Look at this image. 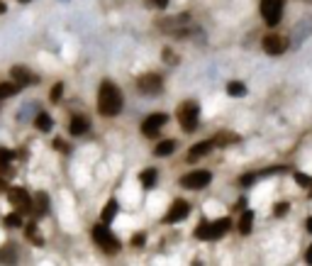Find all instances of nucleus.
<instances>
[{
    "label": "nucleus",
    "mask_w": 312,
    "mask_h": 266,
    "mask_svg": "<svg viewBox=\"0 0 312 266\" xmlns=\"http://www.w3.org/2000/svg\"><path fill=\"white\" fill-rule=\"evenodd\" d=\"M98 110L105 117H115V115L122 110V93L120 88L110 83V81H103L100 83V91H98Z\"/></svg>",
    "instance_id": "1"
},
{
    "label": "nucleus",
    "mask_w": 312,
    "mask_h": 266,
    "mask_svg": "<svg viewBox=\"0 0 312 266\" xmlns=\"http://www.w3.org/2000/svg\"><path fill=\"white\" fill-rule=\"evenodd\" d=\"M198 117H200V105H198L195 100H185L183 105H181V110H178L181 127H183L185 132H193L195 125H198Z\"/></svg>",
    "instance_id": "2"
},
{
    "label": "nucleus",
    "mask_w": 312,
    "mask_h": 266,
    "mask_svg": "<svg viewBox=\"0 0 312 266\" xmlns=\"http://www.w3.org/2000/svg\"><path fill=\"white\" fill-rule=\"evenodd\" d=\"M229 220L227 217H222V220H217V222H200V227L195 229V237L198 239H220L222 234L229 229Z\"/></svg>",
    "instance_id": "3"
},
{
    "label": "nucleus",
    "mask_w": 312,
    "mask_h": 266,
    "mask_svg": "<svg viewBox=\"0 0 312 266\" xmlns=\"http://www.w3.org/2000/svg\"><path fill=\"white\" fill-rule=\"evenodd\" d=\"M93 239L98 242V247H103L105 251H117V249H120V242L112 237V232L105 227V222L93 227Z\"/></svg>",
    "instance_id": "4"
},
{
    "label": "nucleus",
    "mask_w": 312,
    "mask_h": 266,
    "mask_svg": "<svg viewBox=\"0 0 312 266\" xmlns=\"http://www.w3.org/2000/svg\"><path fill=\"white\" fill-rule=\"evenodd\" d=\"M261 15L266 20V25H278L283 15V0H261Z\"/></svg>",
    "instance_id": "5"
},
{
    "label": "nucleus",
    "mask_w": 312,
    "mask_h": 266,
    "mask_svg": "<svg viewBox=\"0 0 312 266\" xmlns=\"http://www.w3.org/2000/svg\"><path fill=\"white\" fill-rule=\"evenodd\" d=\"M8 198H10V203L18 208L20 215L32 210V198H30V193L25 188H8Z\"/></svg>",
    "instance_id": "6"
},
{
    "label": "nucleus",
    "mask_w": 312,
    "mask_h": 266,
    "mask_svg": "<svg viewBox=\"0 0 312 266\" xmlns=\"http://www.w3.org/2000/svg\"><path fill=\"white\" fill-rule=\"evenodd\" d=\"M210 181H212L210 171H193V173H185L183 178H181V186H183V188H190V190H200V188H205Z\"/></svg>",
    "instance_id": "7"
},
{
    "label": "nucleus",
    "mask_w": 312,
    "mask_h": 266,
    "mask_svg": "<svg viewBox=\"0 0 312 266\" xmlns=\"http://www.w3.org/2000/svg\"><path fill=\"white\" fill-rule=\"evenodd\" d=\"M288 49V39L280 37V35H268V37H263V52L266 54H271V57H278V54H283Z\"/></svg>",
    "instance_id": "8"
},
{
    "label": "nucleus",
    "mask_w": 312,
    "mask_h": 266,
    "mask_svg": "<svg viewBox=\"0 0 312 266\" xmlns=\"http://www.w3.org/2000/svg\"><path fill=\"white\" fill-rule=\"evenodd\" d=\"M166 117L164 113H159V115H149L147 120L142 122V132H144V137H156V134L161 132V127L166 125Z\"/></svg>",
    "instance_id": "9"
},
{
    "label": "nucleus",
    "mask_w": 312,
    "mask_h": 266,
    "mask_svg": "<svg viewBox=\"0 0 312 266\" xmlns=\"http://www.w3.org/2000/svg\"><path fill=\"white\" fill-rule=\"evenodd\" d=\"M137 86H139V91L142 93H159L161 91V76H156V74H147V76H142L137 81Z\"/></svg>",
    "instance_id": "10"
},
{
    "label": "nucleus",
    "mask_w": 312,
    "mask_h": 266,
    "mask_svg": "<svg viewBox=\"0 0 312 266\" xmlns=\"http://www.w3.org/2000/svg\"><path fill=\"white\" fill-rule=\"evenodd\" d=\"M188 203L185 200H176L171 208H168V212H166V222H181L183 217H188Z\"/></svg>",
    "instance_id": "11"
},
{
    "label": "nucleus",
    "mask_w": 312,
    "mask_h": 266,
    "mask_svg": "<svg viewBox=\"0 0 312 266\" xmlns=\"http://www.w3.org/2000/svg\"><path fill=\"white\" fill-rule=\"evenodd\" d=\"M10 76H13V81H15V83H18L20 88H22V86H27V83H32V81H35V76H32V74H30V71H27V69H25V66H15V69H13V71H10Z\"/></svg>",
    "instance_id": "12"
},
{
    "label": "nucleus",
    "mask_w": 312,
    "mask_h": 266,
    "mask_svg": "<svg viewBox=\"0 0 312 266\" xmlns=\"http://www.w3.org/2000/svg\"><path fill=\"white\" fill-rule=\"evenodd\" d=\"M88 125H91V122H88V117H83V115H74V117H71L69 130H71V134L78 137V134H83L86 130H88Z\"/></svg>",
    "instance_id": "13"
},
{
    "label": "nucleus",
    "mask_w": 312,
    "mask_h": 266,
    "mask_svg": "<svg viewBox=\"0 0 312 266\" xmlns=\"http://www.w3.org/2000/svg\"><path fill=\"white\" fill-rule=\"evenodd\" d=\"M212 147H215V144H212V139H210V142H200V144H195V147H190V152H188V161L200 159L202 154H207Z\"/></svg>",
    "instance_id": "14"
},
{
    "label": "nucleus",
    "mask_w": 312,
    "mask_h": 266,
    "mask_svg": "<svg viewBox=\"0 0 312 266\" xmlns=\"http://www.w3.org/2000/svg\"><path fill=\"white\" fill-rule=\"evenodd\" d=\"M32 208H35V212H37L39 217H42V215H47V210H49V198H47V193H37V198H35Z\"/></svg>",
    "instance_id": "15"
},
{
    "label": "nucleus",
    "mask_w": 312,
    "mask_h": 266,
    "mask_svg": "<svg viewBox=\"0 0 312 266\" xmlns=\"http://www.w3.org/2000/svg\"><path fill=\"white\" fill-rule=\"evenodd\" d=\"M251 225H254V212H251V210H244V212H241V220H239V232H241V234H249V232H251Z\"/></svg>",
    "instance_id": "16"
},
{
    "label": "nucleus",
    "mask_w": 312,
    "mask_h": 266,
    "mask_svg": "<svg viewBox=\"0 0 312 266\" xmlns=\"http://www.w3.org/2000/svg\"><path fill=\"white\" fill-rule=\"evenodd\" d=\"M173 149H176V142H173V139H166V142H159V144H156L154 154H156V156H168Z\"/></svg>",
    "instance_id": "17"
},
{
    "label": "nucleus",
    "mask_w": 312,
    "mask_h": 266,
    "mask_svg": "<svg viewBox=\"0 0 312 266\" xmlns=\"http://www.w3.org/2000/svg\"><path fill=\"white\" fill-rule=\"evenodd\" d=\"M35 125H37L39 132H49L54 122H52V117H49L47 113H39V115H37V120H35Z\"/></svg>",
    "instance_id": "18"
},
{
    "label": "nucleus",
    "mask_w": 312,
    "mask_h": 266,
    "mask_svg": "<svg viewBox=\"0 0 312 266\" xmlns=\"http://www.w3.org/2000/svg\"><path fill=\"white\" fill-rule=\"evenodd\" d=\"M139 178H142V186H144V188H154V186H156V169H147Z\"/></svg>",
    "instance_id": "19"
},
{
    "label": "nucleus",
    "mask_w": 312,
    "mask_h": 266,
    "mask_svg": "<svg viewBox=\"0 0 312 266\" xmlns=\"http://www.w3.org/2000/svg\"><path fill=\"white\" fill-rule=\"evenodd\" d=\"M20 91V86L13 81V83H0V100H5V98H10V95H15Z\"/></svg>",
    "instance_id": "20"
},
{
    "label": "nucleus",
    "mask_w": 312,
    "mask_h": 266,
    "mask_svg": "<svg viewBox=\"0 0 312 266\" xmlns=\"http://www.w3.org/2000/svg\"><path fill=\"white\" fill-rule=\"evenodd\" d=\"M227 93L232 95V98H241V95H246V86L239 83V81H232V83L227 86Z\"/></svg>",
    "instance_id": "21"
},
{
    "label": "nucleus",
    "mask_w": 312,
    "mask_h": 266,
    "mask_svg": "<svg viewBox=\"0 0 312 266\" xmlns=\"http://www.w3.org/2000/svg\"><path fill=\"white\" fill-rule=\"evenodd\" d=\"M115 215H117V200H110V203L105 205V210H103V222L108 225Z\"/></svg>",
    "instance_id": "22"
},
{
    "label": "nucleus",
    "mask_w": 312,
    "mask_h": 266,
    "mask_svg": "<svg viewBox=\"0 0 312 266\" xmlns=\"http://www.w3.org/2000/svg\"><path fill=\"white\" fill-rule=\"evenodd\" d=\"M237 142V134H229V132H222V134H217L215 139H212V144L217 147V144H234Z\"/></svg>",
    "instance_id": "23"
},
{
    "label": "nucleus",
    "mask_w": 312,
    "mask_h": 266,
    "mask_svg": "<svg viewBox=\"0 0 312 266\" xmlns=\"http://www.w3.org/2000/svg\"><path fill=\"white\" fill-rule=\"evenodd\" d=\"M5 225H8V227H20V225H22V215H20V212H10V215L5 217Z\"/></svg>",
    "instance_id": "24"
},
{
    "label": "nucleus",
    "mask_w": 312,
    "mask_h": 266,
    "mask_svg": "<svg viewBox=\"0 0 312 266\" xmlns=\"http://www.w3.org/2000/svg\"><path fill=\"white\" fill-rule=\"evenodd\" d=\"M27 239H32V242H37V244H42V237L37 234V225H27Z\"/></svg>",
    "instance_id": "25"
},
{
    "label": "nucleus",
    "mask_w": 312,
    "mask_h": 266,
    "mask_svg": "<svg viewBox=\"0 0 312 266\" xmlns=\"http://www.w3.org/2000/svg\"><path fill=\"white\" fill-rule=\"evenodd\" d=\"M295 181H297L300 186H310L312 183V178L310 176H305V173H295Z\"/></svg>",
    "instance_id": "26"
},
{
    "label": "nucleus",
    "mask_w": 312,
    "mask_h": 266,
    "mask_svg": "<svg viewBox=\"0 0 312 266\" xmlns=\"http://www.w3.org/2000/svg\"><path fill=\"white\" fill-rule=\"evenodd\" d=\"M61 93H64V86H61V83H56L54 88H52V100H59V98H61Z\"/></svg>",
    "instance_id": "27"
},
{
    "label": "nucleus",
    "mask_w": 312,
    "mask_h": 266,
    "mask_svg": "<svg viewBox=\"0 0 312 266\" xmlns=\"http://www.w3.org/2000/svg\"><path fill=\"white\" fill-rule=\"evenodd\" d=\"M13 156H15V154L10 152V149H3V147H0V161H10Z\"/></svg>",
    "instance_id": "28"
},
{
    "label": "nucleus",
    "mask_w": 312,
    "mask_h": 266,
    "mask_svg": "<svg viewBox=\"0 0 312 266\" xmlns=\"http://www.w3.org/2000/svg\"><path fill=\"white\" fill-rule=\"evenodd\" d=\"M10 259H15V254L10 251V247L5 249V251H0V261H10Z\"/></svg>",
    "instance_id": "29"
},
{
    "label": "nucleus",
    "mask_w": 312,
    "mask_h": 266,
    "mask_svg": "<svg viewBox=\"0 0 312 266\" xmlns=\"http://www.w3.org/2000/svg\"><path fill=\"white\" fill-rule=\"evenodd\" d=\"M256 181V173H246V176H241V183L244 186H249V183H254Z\"/></svg>",
    "instance_id": "30"
},
{
    "label": "nucleus",
    "mask_w": 312,
    "mask_h": 266,
    "mask_svg": "<svg viewBox=\"0 0 312 266\" xmlns=\"http://www.w3.org/2000/svg\"><path fill=\"white\" fill-rule=\"evenodd\" d=\"M285 212H288V203H280V205H275V215H278V217H283Z\"/></svg>",
    "instance_id": "31"
},
{
    "label": "nucleus",
    "mask_w": 312,
    "mask_h": 266,
    "mask_svg": "<svg viewBox=\"0 0 312 266\" xmlns=\"http://www.w3.org/2000/svg\"><path fill=\"white\" fill-rule=\"evenodd\" d=\"M132 244H134V247H142V244H144V234H134V237H132Z\"/></svg>",
    "instance_id": "32"
},
{
    "label": "nucleus",
    "mask_w": 312,
    "mask_h": 266,
    "mask_svg": "<svg viewBox=\"0 0 312 266\" xmlns=\"http://www.w3.org/2000/svg\"><path fill=\"white\" fill-rule=\"evenodd\" d=\"M54 147L59 149V152H69V147H66V144H64L61 139H56V142H54Z\"/></svg>",
    "instance_id": "33"
},
{
    "label": "nucleus",
    "mask_w": 312,
    "mask_h": 266,
    "mask_svg": "<svg viewBox=\"0 0 312 266\" xmlns=\"http://www.w3.org/2000/svg\"><path fill=\"white\" fill-rule=\"evenodd\" d=\"M151 3H154L156 8H161V10H164L166 5H168V0H151Z\"/></svg>",
    "instance_id": "34"
},
{
    "label": "nucleus",
    "mask_w": 312,
    "mask_h": 266,
    "mask_svg": "<svg viewBox=\"0 0 312 266\" xmlns=\"http://www.w3.org/2000/svg\"><path fill=\"white\" fill-rule=\"evenodd\" d=\"M305 261H307V264H312V244H310V249L305 251Z\"/></svg>",
    "instance_id": "35"
},
{
    "label": "nucleus",
    "mask_w": 312,
    "mask_h": 266,
    "mask_svg": "<svg viewBox=\"0 0 312 266\" xmlns=\"http://www.w3.org/2000/svg\"><path fill=\"white\" fill-rule=\"evenodd\" d=\"M8 188V183H5V178H0V190H5Z\"/></svg>",
    "instance_id": "36"
},
{
    "label": "nucleus",
    "mask_w": 312,
    "mask_h": 266,
    "mask_svg": "<svg viewBox=\"0 0 312 266\" xmlns=\"http://www.w3.org/2000/svg\"><path fill=\"white\" fill-rule=\"evenodd\" d=\"M307 232H312V217H307Z\"/></svg>",
    "instance_id": "37"
},
{
    "label": "nucleus",
    "mask_w": 312,
    "mask_h": 266,
    "mask_svg": "<svg viewBox=\"0 0 312 266\" xmlns=\"http://www.w3.org/2000/svg\"><path fill=\"white\" fill-rule=\"evenodd\" d=\"M0 13H5V3H0Z\"/></svg>",
    "instance_id": "38"
},
{
    "label": "nucleus",
    "mask_w": 312,
    "mask_h": 266,
    "mask_svg": "<svg viewBox=\"0 0 312 266\" xmlns=\"http://www.w3.org/2000/svg\"><path fill=\"white\" fill-rule=\"evenodd\" d=\"M20 3H30V0H20Z\"/></svg>",
    "instance_id": "39"
}]
</instances>
